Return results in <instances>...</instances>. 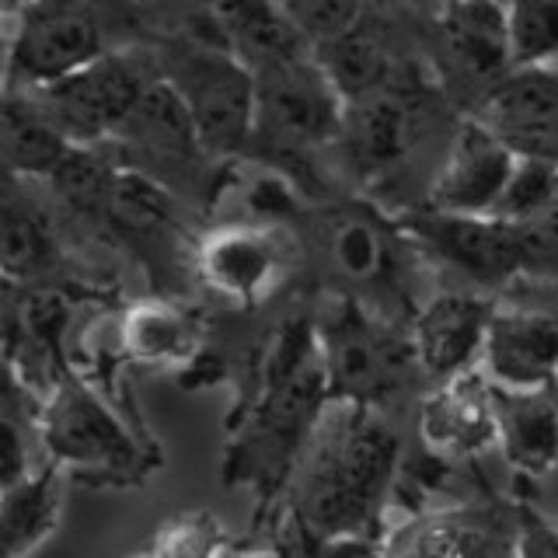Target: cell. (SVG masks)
Instances as JSON below:
<instances>
[{"mask_svg":"<svg viewBox=\"0 0 558 558\" xmlns=\"http://www.w3.org/2000/svg\"><path fill=\"white\" fill-rule=\"evenodd\" d=\"M74 140L60 126L57 119L46 112V105L32 92L22 87H8L4 98V165L14 179H52L70 154H74Z\"/></svg>","mask_w":558,"mask_h":558,"instance_id":"obj_22","label":"cell"},{"mask_svg":"<svg viewBox=\"0 0 558 558\" xmlns=\"http://www.w3.org/2000/svg\"><path fill=\"white\" fill-rule=\"evenodd\" d=\"M374 8H388V11H423L436 14L444 8V0H371Z\"/></svg>","mask_w":558,"mask_h":558,"instance_id":"obj_32","label":"cell"},{"mask_svg":"<svg viewBox=\"0 0 558 558\" xmlns=\"http://www.w3.org/2000/svg\"><path fill=\"white\" fill-rule=\"evenodd\" d=\"M122 345L140 363L171 366L189 360L192 345H196V328L174 304L147 301L122 318Z\"/></svg>","mask_w":558,"mask_h":558,"instance_id":"obj_25","label":"cell"},{"mask_svg":"<svg viewBox=\"0 0 558 558\" xmlns=\"http://www.w3.org/2000/svg\"><path fill=\"white\" fill-rule=\"evenodd\" d=\"M520 157L558 165V66H513L475 112Z\"/></svg>","mask_w":558,"mask_h":558,"instance_id":"obj_16","label":"cell"},{"mask_svg":"<svg viewBox=\"0 0 558 558\" xmlns=\"http://www.w3.org/2000/svg\"><path fill=\"white\" fill-rule=\"evenodd\" d=\"M412 548L436 551V555H493V551L510 548V541L499 534L496 523H485L478 517H464V513H450V517L429 520L426 537L418 534Z\"/></svg>","mask_w":558,"mask_h":558,"instance_id":"obj_29","label":"cell"},{"mask_svg":"<svg viewBox=\"0 0 558 558\" xmlns=\"http://www.w3.org/2000/svg\"><path fill=\"white\" fill-rule=\"evenodd\" d=\"M513 287L523 290L527 296H534V301L548 304L555 311V318H558V279H517Z\"/></svg>","mask_w":558,"mask_h":558,"instance_id":"obj_31","label":"cell"},{"mask_svg":"<svg viewBox=\"0 0 558 558\" xmlns=\"http://www.w3.org/2000/svg\"><path fill=\"white\" fill-rule=\"evenodd\" d=\"M513 66H558V0H502Z\"/></svg>","mask_w":558,"mask_h":558,"instance_id":"obj_26","label":"cell"},{"mask_svg":"<svg viewBox=\"0 0 558 558\" xmlns=\"http://www.w3.org/2000/svg\"><path fill=\"white\" fill-rule=\"evenodd\" d=\"M4 22L8 87L22 92L46 87L109 52L105 25L92 0H32Z\"/></svg>","mask_w":558,"mask_h":558,"instance_id":"obj_5","label":"cell"},{"mask_svg":"<svg viewBox=\"0 0 558 558\" xmlns=\"http://www.w3.org/2000/svg\"><path fill=\"white\" fill-rule=\"evenodd\" d=\"M311 49H322L371 11V0H276Z\"/></svg>","mask_w":558,"mask_h":558,"instance_id":"obj_28","label":"cell"},{"mask_svg":"<svg viewBox=\"0 0 558 558\" xmlns=\"http://www.w3.org/2000/svg\"><path fill=\"white\" fill-rule=\"evenodd\" d=\"M25 182L8 174L4 199V272L11 283H32L57 262V234L43 206L25 196Z\"/></svg>","mask_w":558,"mask_h":558,"instance_id":"obj_24","label":"cell"},{"mask_svg":"<svg viewBox=\"0 0 558 558\" xmlns=\"http://www.w3.org/2000/svg\"><path fill=\"white\" fill-rule=\"evenodd\" d=\"M39 436L60 468L92 475H126L140 453L130 433L81 384H57L39 418Z\"/></svg>","mask_w":558,"mask_h":558,"instance_id":"obj_13","label":"cell"},{"mask_svg":"<svg viewBox=\"0 0 558 558\" xmlns=\"http://www.w3.org/2000/svg\"><path fill=\"white\" fill-rule=\"evenodd\" d=\"M196 269L209 290L227 301L258 304L279 287L287 269V255L269 227L231 223L217 227L199 241Z\"/></svg>","mask_w":558,"mask_h":558,"instance_id":"obj_17","label":"cell"},{"mask_svg":"<svg viewBox=\"0 0 558 558\" xmlns=\"http://www.w3.org/2000/svg\"><path fill=\"white\" fill-rule=\"evenodd\" d=\"M520 154L488 122H482L478 116H464L453 126L440 161L429 174L426 206L450 209V214L493 217Z\"/></svg>","mask_w":558,"mask_h":558,"instance_id":"obj_14","label":"cell"},{"mask_svg":"<svg viewBox=\"0 0 558 558\" xmlns=\"http://www.w3.org/2000/svg\"><path fill=\"white\" fill-rule=\"evenodd\" d=\"M436 122L440 101L433 84L409 74L380 92L345 101L339 150L363 182H388L423 154L436 136Z\"/></svg>","mask_w":558,"mask_h":558,"instance_id":"obj_4","label":"cell"},{"mask_svg":"<svg viewBox=\"0 0 558 558\" xmlns=\"http://www.w3.org/2000/svg\"><path fill=\"white\" fill-rule=\"evenodd\" d=\"M398 464V436L374 405L342 401L322 429L304 478V517L322 534H349L384 496Z\"/></svg>","mask_w":558,"mask_h":558,"instance_id":"obj_1","label":"cell"},{"mask_svg":"<svg viewBox=\"0 0 558 558\" xmlns=\"http://www.w3.org/2000/svg\"><path fill=\"white\" fill-rule=\"evenodd\" d=\"M161 74L157 60L133 57V52H101L95 63H87L74 74L35 87V98L46 105V112L70 133L74 144H109L122 119L133 112L147 84Z\"/></svg>","mask_w":558,"mask_h":558,"instance_id":"obj_9","label":"cell"},{"mask_svg":"<svg viewBox=\"0 0 558 558\" xmlns=\"http://www.w3.org/2000/svg\"><path fill=\"white\" fill-rule=\"evenodd\" d=\"M493 307L496 296L468 287L444 290L418 304L412 318L418 371L433 380H450L464 371H475Z\"/></svg>","mask_w":558,"mask_h":558,"instance_id":"obj_15","label":"cell"},{"mask_svg":"<svg viewBox=\"0 0 558 558\" xmlns=\"http://www.w3.org/2000/svg\"><path fill=\"white\" fill-rule=\"evenodd\" d=\"M342 112L345 98L314 52L262 66L255 70V130L248 147L290 168L301 157L339 144Z\"/></svg>","mask_w":558,"mask_h":558,"instance_id":"obj_2","label":"cell"},{"mask_svg":"<svg viewBox=\"0 0 558 558\" xmlns=\"http://www.w3.org/2000/svg\"><path fill=\"white\" fill-rule=\"evenodd\" d=\"M523 276L520 279H558V192L534 220L517 227Z\"/></svg>","mask_w":558,"mask_h":558,"instance_id":"obj_30","label":"cell"},{"mask_svg":"<svg viewBox=\"0 0 558 558\" xmlns=\"http://www.w3.org/2000/svg\"><path fill=\"white\" fill-rule=\"evenodd\" d=\"M555 395H558V384H555Z\"/></svg>","mask_w":558,"mask_h":558,"instance_id":"obj_35","label":"cell"},{"mask_svg":"<svg viewBox=\"0 0 558 558\" xmlns=\"http://www.w3.org/2000/svg\"><path fill=\"white\" fill-rule=\"evenodd\" d=\"M555 192H558V165L541 161V157H520L493 209V217L517 231V227L534 220L551 203Z\"/></svg>","mask_w":558,"mask_h":558,"instance_id":"obj_27","label":"cell"},{"mask_svg":"<svg viewBox=\"0 0 558 558\" xmlns=\"http://www.w3.org/2000/svg\"><path fill=\"white\" fill-rule=\"evenodd\" d=\"M322 252L345 283L391 304H409V255L418 244L401 227H388L360 206H336L318 223Z\"/></svg>","mask_w":558,"mask_h":558,"instance_id":"obj_12","label":"cell"},{"mask_svg":"<svg viewBox=\"0 0 558 558\" xmlns=\"http://www.w3.org/2000/svg\"><path fill=\"white\" fill-rule=\"evenodd\" d=\"M318 349L328 391L356 405H374L384 395H391L412 366H418L412 336L395 339L388 325L353 301L331 304L318 328Z\"/></svg>","mask_w":558,"mask_h":558,"instance_id":"obj_7","label":"cell"},{"mask_svg":"<svg viewBox=\"0 0 558 558\" xmlns=\"http://www.w3.org/2000/svg\"><path fill=\"white\" fill-rule=\"evenodd\" d=\"M314 57H318L325 74L339 87V95L345 101L380 92V87H388V84L412 74L409 63L398 57L395 43L371 17V11H366L349 32H342L339 39L314 49Z\"/></svg>","mask_w":558,"mask_h":558,"instance_id":"obj_21","label":"cell"},{"mask_svg":"<svg viewBox=\"0 0 558 558\" xmlns=\"http://www.w3.org/2000/svg\"><path fill=\"white\" fill-rule=\"evenodd\" d=\"M555 531H558V517H555Z\"/></svg>","mask_w":558,"mask_h":558,"instance_id":"obj_34","label":"cell"},{"mask_svg":"<svg viewBox=\"0 0 558 558\" xmlns=\"http://www.w3.org/2000/svg\"><path fill=\"white\" fill-rule=\"evenodd\" d=\"M203 8L217 25L220 39L252 66V74L262 66L314 52L276 0H203Z\"/></svg>","mask_w":558,"mask_h":558,"instance_id":"obj_20","label":"cell"},{"mask_svg":"<svg viewBox=\"0 0 558 558\" xmlns=\"http://www.w3.org/2000/svg\"><path fill=\"white\" fill-rule=\"evenodd\" d=\"M63 496H60V475L57 468L28 471L17 482L4 485V555L22 558L43 541L52 537L60 523Z\"/></svg>","mask_w":558,"mask_h":558,"instance_id":"obj_23","label":"cell"},{"mask_svg":"<svg viewBox=\"0 0 558 558\" xmlns=\"http://www.w3.org/2000/svg\"><path fill=\"white\" fill-rule=\"evenodd\" d=\"M32 0H4V17H11V14H17L22 8H28Z\"/></svg>","mask_w":558,"mask_h":558,"instance_id":"obj_33","label":"cell"},{"mask_svg":"<svg viewBox=\"0 0 558 558\" xmlns=\"http://www.w3.org/2000/svg\"><path fill=\"white\" fill-rule=\"evenodd\" d=\"M429 22L436 84L475 112L513 70L502 0H444Z\"/></svg>","mask_w":558,"mask_h":558,"instance_id":"obj_6","label":"cell"},{"mask_svg":"<svg viewBox=\"0 0 558 558\" xmlns=\"http://www.w3.org/2000/svg\"><path fill=\"white\" fill-rule=\"evenodd\" d=\"M401 227L418 244V255L458 276L468 290H510L523 276L517 231L496 217L423 206L401 217Z\"/></svg>","mask_w":558,"mask_h":558,"instance_id":"obj_8","label":"cell"},{"mask_svg":"<svg viewBox=\"0 0 558 558\" xmlns=\"http://www.w3.org/2000/svg\"><path fill=\"white\" fill-rule=\"evenodd\" d=\"M499 450L513 471L527 478H548L558 471V395L496 388Z\"/></svg>","mask_w":558,"mask_h":558,"instance_id":"obj_19","label":"cell"},{"mask_svg":"<svg viewBox=\"0 0 558 558\" xmlns=\"http://www.w3.org/2000/svg\"><path fill=\"white\" fill-rule=\"evenodd\" d=\"M478 371L510 391H545L558 384V318L548 304L510 287L493 307Z\"/></svg>","mask_w":558,"mask_h":558,"instance_id":"obj_11","label":"cell"},{"mask_svg":"<svg viewBox=\"0 0 558 558\" xmlns=\"http://www.w3.org/2000/svg\"><path fill=\"white\" fill-rule=\"evenodd\" d=\"M161 74L189 105L199 136L214 157L248 150L255 130V74L238 52L220 43H171L157 57Z\"/></svg>","mask_w":558,"mask_h":558,"instance_id":"obj_3","label":"cell"},{"mask_svg":"<svg viewBox=\"0 0 558 558\" xmlns=\"http://www.w3.org/2000/svg\"><path fill=\"white\" fill-rule=\"evenodd\" d=\"M109 144L126 157V168H136L154 182L171 179L174 185L196 179V168L214 157L203 144L189 105L165 74L147 84V92L140 95Z\"/></svg>","mask_w":558,"mask_h":558,"instance_id":"obj_10","label":"cell"},{"mask_svg":"<svg viewBox=\"0 0 558 558\" xmlns=\"http://www.w3.org/2000/svg\"><path fill=\"white\" fill-rule=\"evenodd\" d=\"M423 436L433 450H444L450 458H471L496 447V384L478 366L440 380L423 405Z\"/></svg>","mask_w":558,"mask_h":558,"instance_id":"obj_18","label":"cell"}]
</instances>
